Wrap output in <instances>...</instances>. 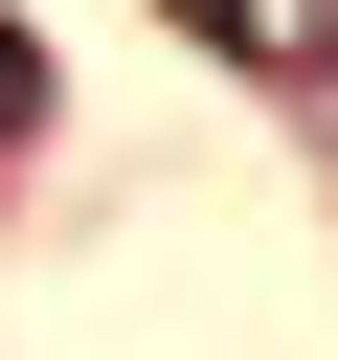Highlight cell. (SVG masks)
Segmentation results:
<instances>
[{"mask_svg": "<svg viewBox=\"0 0 338 360\" xmlns=\"http://www.w3.org/2000/svg\"><path fill=\"white\" fill-rule=\"evenodd\" d=\"M180 22H203L225 68H270V90H315V68H338V0H180Z\"/></svg>", "mask_w": 338, "mask_h": 360, "instance_id": "6da1fadb", "label": "cell"}, {"mask_svg": "<svg viewBox=\"0 0 338 360\" xmlns=\"http://www.w3.org/2000/svg\"><path fill=\"white\" fill-rule=\"evenodd\" d=\"M23 112H45V45H23V22H0V135H23Z\"/></svg>", "mask_w": 338, "mask_h": 360, "instance_id": "7a4b0ae2", "label": "cell"}]
</instances>
